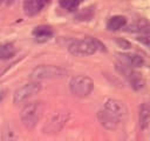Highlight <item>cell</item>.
I'll list each match as a JSON object with an SVG mask.
<instances>
[{"mask_svg": "<svg viewBox=\"0 0 150 141\" xmlns=\"http://www.w3.org/2000/svg\"><path fill=\"white\" fill-rule=\"evenodd\" d=\"M97 49L105 51L104 46L98 40H96L94 38H90V36L81 39V40H74L68 45V51L73 55H77V56L91 55Z\"/></svg>", "mask_w": 150, "mask_h": 141, "instance_id": "obj_1", "label": "cell"}, {"mask_svg": "<svg viewBox=\"0 0 150 141\" xmlns=\"http://www.w3.org/2000/svg\"><path fill=\"white\" fill-rule=\"evenodd\" d=\"M67 75V70L59 66L53 65H40L36 66L29 74V78L32 81L41 82L45 80H54V79H61Z\"/></svg>", "mask_w": 150, "mask_h": 141, "instance_id": "obj_2", "label": "cell"}, {"mask_svg": "<svg viewBox=\"0 0 150 141\" xmlns=\"http://www.w3.org/2000/svg\"><path fill=\"white\" fill-rule=\"evenodd\" d=\"M42 112H43L42 102H39V101L29 102V103L25 105L23 108L21 109L20 120L27 129H33L38 125V122L42 115Z\"/></svg>", "mask_w": 150, "mask_h": 141, "instance_id": "obj_3", "label": "cell"}, {"mask_svg": "<svg viewBox=\"0 0 150 141\" xmlns=\"http://www.w3.org/2000/svg\"><path fill=\"white\" fill-rule=\"evenodd\" d=\"M69 88L75 96L86 98L91 93L94 88V81L87 75H77L70 80Z\"/></svg>", "mask_w": 150, "mask_h": 141, "instance_id": "obj_4", "label": "cell"}, {"mask_svg": "<svg viewBox=\"0 0 150 141\" xmlns=\"http://www.w3.org/2000/svg\"><path fill=\"white\" fill-rule=\"evenodd\" d=\"M40 90H41V83L40 82H36V81H30V82L21 86L20 88H18L14 92L13 102L15 105L23 103L28 99H30L32 96H34L35 94H38Z\"/></svg>", "mask_w": 150, "mask_h": 141, "instance_id": "obj_5", "label": "cell"}, {"mask_svg": "<svg viewBox=\"0 0 150 141\" xmlns=\"http://www.w3.org/2000/svg\"><path fill=\"white\" fill-rule=\"evenodd\" d=\"M117 69L120 70V73H121L122 75H124V76L127 78V80L129 81V83L131 85V87H132L134 89L138 90V89L143 88V86H144V80H143V78L141 76L139 73L135 72L132 68H130V67H128V66H124V65H122V63L117 65Z\"/></svg>", "mask_w": 150, "mask_h": 141, "instance_id": "obj_6", "label": "cell"}, {"mask_svg": "<svg viewBox=\"0 0 150 141\" xmlns=\"http://www.w3.org/2000/svg\"><path fill=\"white\" fill-rule=\"evenodd\" d=\"M97 118H98L100 123H101L104 128H107V129H109V130L116 129L117 126H118L120 122H121V119H120V118H117L116 115H114L112 113H110V112H108V110H105V109H103V108L98 112Z\"/></svg>", "mask_w": 150, "mask_h": 141, "instance_id": "obj_7", "label": "cell"}, {"mask_svg": "<svg viewBox=\"0 0 150 141\" xmlns=\"http://www.w3.org/2000/svg\"><path fill=\"white\" fill-rule=\"evenodd\" d=\"M50 0H23V12L28 16L39 14Z\"/></svg>", "mask_w": 150, "mask_h": 141, "instance_id": "obj_8", "label": "cell"}, {"mask_svg": "<svg viewBox=\"0 0 150 141\" xmlns=\"http://www.w3.org/2000/svg\"><path fill=\"white\" fill-rule=\"evenodd\" d=\"M103 109L112 113L114 115H116L121 120L123 119V116L125 115V112H127L123 102L117 100V99H107L103 103Z\"/></svg>", "mask_w": 150, "mask_h": 141, "instance_id": "obj_9", "label": "cell"}, {"mask_svg": "<svg viewBox=\"0 0 150 141\" xmlns=\"http://www.w3.org/2000/svg\"><path fill=\"white\" fill-rule=\"evenodd\" d=\"M121 63L124 66H128L130 68H137V67H142L144 65V60L141 55L135 54V53H121L118 54Z\"/></svg>", "mask_w": 150, "mask_h": 141, "instance_id": "obj_10", "label": "cell"}, {"mask_svg": "<svg viewBox=\"0 0 150 141\" xmlns=\"http://www.w3.org/2000/svg\"><path fill=\"white\" fill-rule=\"evenodd\" d=\"M138 121L142 129H146L150 125V101H145L139 106Z\"/></svg>", "mask_w": 150, "mask_h": 141, "instance_id": "obj_11", "label": "cell"}, {"mask_svg": "<svg viewBox=\"0 0 150 141\" xmlns=\"http://www.w3.org/2000/svg\"><path fill=\"white\" fill-rule=\"evenodd\" d=\"M33 36L38 42H46L53 36V31L49 26H38L33 29Z\"/></svg>", "mask_w": 150, "mask_h": 141, "instance_id": "obj_12", "label": "cell"}, {"mask_svg": "<svg viewBox=\"0 0 150 141\" xmlns=\"http://www.w3.org/2000/svg\"><path fill=\"white\" fill-rule=\"evenodd\" d=\"M127 25V19L123 15H114L107 22V28L109 31H118Z\"/></svg>", "mask_w": 150, "mask_h": 141, "instance_id": "obj_13", "label": "cell"}, {"mask_svg": "<svg viewBox=\"0 0 150 141\" xmlns=\"http://www.w3.org/2000/svg\"><path fill=\"white\" fill-rule=\"evenodd\" d=\"M66 120H67V115L66 114H56L55 116H53V119L50 120V122L48 123V127L53 130V132H56V130H59L63 125H64V122H66Z\"/></svg>", "mask_w": 150, "mask_h": 141, "instance_id": "obj_14", "label": "cell"}, {"mask_svg": "<svg viewBox=\"0 0 150 141\" xmlns=\"http://www.w3.org/2000/svg\"><path fill=\"white\" fill-rule=\"evenodd\" d=\"M130 32H138V33H142V34H148L150 35V25L146 24L145 21H138L136 24H132L130 27H129Z\"/></svg>", "mask_w": 150, "mask_h": 141, "instance_id": "obj_15", "label": "cell"}, {"mask_svg": "<svg viewBox=\"0 0 150 141\" xmlns=\"http://www.w3.org/2000/svg\"><path fill=\"white\" fill-rule=\"evenodd\" d=\"M15 53V48L12 43H4L0 45V60L9 59Z\"/></svg>", "mask_w": 150, "mask_h": 141, "instance_id": "obj_16", "label": "cell"}, {"mask_svg": "<svg viewBox=\"0 0 150 141\" xmlns=\"http://www.w3.org/2000/svg\"><path fill=\"white\" fill-rule=\"evenodd\" d=\"M82 0H59L60 6L67 11H75Z\"/></svg>", "mask_w": 150, "mask_h": 141, "instance_id": "obj_17", "label": "cell"}, {"mask_svg": "<svg viewBox=\"0 0 150 141\" xmlns=\"http://www.w3.org/2000/svg\"><path fill=\"white\" fill-rule=\"evenodd\" d=\"M14 132L9 128V126H5L1 132V141H14Z\"/></svg>", "mask_w": 150, "mask_h": 141, "instance_id": "obj_18", "label": "cell"}, {"mask_svg": "<svg viewBox=\"0 0 150 141\" xmlns=\"http://www.w3.org/2000/svg\"><path fill=\"white\" fill-rule=\"evenodd\" d=\"M93 8L88 7V8H83L81 12H79V14L76 15V18L79 20H90L93 16Z\"/></svg>", "mask_w": 150, "mask_h": 141, "instance_id": "obj_19", "label": "cell"}, {"mask_svg": "<svg viewBox=\"0 0 150 141\" xmlns=\"http://www.w3.org/2000/svg\"><path fill=\"white\" fill-rule=\"evenodd\" d=\"M117 43H118L122 48H129V47H130V43H129L128 41H125V40H121V39H118V40H117Z\"/></svg>", "mask_w": 150, "mask_h": 141, "instance_id": "obj_20", "label": "cell"}, {"mask_svg": "<svg viewBox=\"0 0 150 141\" xmlns=\"http://www.w3.org/2000/svg\"><path fill=\"white\" fill-rule=\"evenodd\" d=\"M6 88L5 87H2V86H0V102L4 100V98H5V95H6Z\"/></svg>", "mask_w": 150, "mask_h": 141, "instance_id": "obj_21", "label": "cell"}, {"mask_svg": "<svg viewBox=\"0 0 150 141\" xmlns=\"http://www.w3.org/2000/svg\"><path fill=\"white\" fill-rule=\"evenodd\" d=\"M2 1H4V0H0V5H1V2H2Z\"/></svg>", "mask_w": 150, "mask_h": 141, "instance_id": "obj_22", "label": "cell"}]
</instances>
